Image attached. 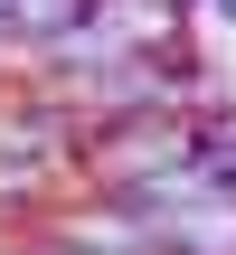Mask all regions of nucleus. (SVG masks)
<instances>
[{
    "instance_id": "39448f33",
    "label": "nucleus",
    "mask_w": 236,
    "mask_h": 255,
    "mask_svg": "<svg viewBox=\"0 0 236 255\" xmlns=\"http://www.w3.org/2000/svg\"><path fill=\"white\" fill-rule=\"evenodd\" d=\"M199 9H208V19H218V28H236V0H199Z\"/></svg>"
},
{
    "instance_id": "423d86ee",
    "label": "nucleus",
    "mask_w": 236,
    "mask_h": 255,
    "mask_svg": "<svg viewBox=\"0 0 236 255\" xmlns=\"http://www.w3.org/2000/svg\"><path fill=\"white\" fill-rule=\"evenodd\" d=\"M76 9H95V0H76Z\"/></svg>"
},
{
    "instance_id": "f257e3e1",
    "label": "nucleus",
    "mask_w": 236,
    "mask_h": 255,
    "mask_svg": "<svg viewBox=\"0 0 236 255\" xmlns=\"http://www.w3.org/2000/svg\"><path fill=\"white\" fill-rule=\"evenodd\" d=\"M76 114L47 95V85H9L0 95V161H47V170H76Z\"/></svg>"
},
{
    "instance_id": "7ed1b4c3",
    "label": "nucleus",
    "mask_w": 236,
    "mask_h": 255,
    "mask_svg": "<svg viewBox=\"0 0 236 255\" xmlns=\"http://www.w3.org/2000/svg\"><path fill=\"white\" fill-rule=\"evenodd\" d=\"M57 189H76V170H47V161H0V227L57 218Z\"/></svg>"
},
{
    "instance_id": "20e7f679",
    "label": "nucleus",
    "mask_w": 236,
    "mask_h": 255,
    "mask_svg": "<svg viewBox=\"0 0 236 255\" xmlns=\"http://www.w3.org/2000/svg\"><path fill=\"white\" fill-rule=\"evenodd\" d=\"M161 255H236V199H199L189 218H170Z\"/></svg>"
},
{
    "instance_id": "f03ea898",
    "label": "nucleus",
    "mask_w": 236,
    "mask_h": 255,
    "mask_svg": "<svg viewBox=\"0 0 236 255\" xmlns=\"http://www.w3.org/2000/svg\"><path fill=\"white\" fill-rule=\"evenodd\" d=\"M47 237L57 246H76V255H161V237L114 199V189H85V199H66L57 218H47Z\"/></svg>"
}]
</instances>
